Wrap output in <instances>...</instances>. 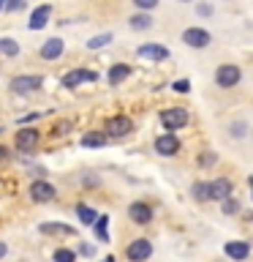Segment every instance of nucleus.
<instances>
[{
    "mask_svg": "<svg viewBox=\"0 0 253 262\" xmlns=\"http://www.w3.org/2000/svg\"><path fill=\"white\" fill-rule=\"evenodd\" d=\"M3 8H6V0H0V11H3Z\"/></svg>",
    "mask_w": 253,
    "mask_h": 262,
    "instance_id": "nucleus-36",
    "label": "nucleus"
},
{
    "mask_svg": "<svg viewBox=\"0 0 253 262\" xmlns=\"http://www.w3.org/2000/svg\"><path fill=\"white\" fill-rule=\"evenodd\" d=\"M0 55H6V57L19 55V44L14 38H0Z\"/></svg>",
    "mask_w": 253,
    "mask_h": 262,
    "instance_id": "nucleus-22",
    "label": "nucleus"
},
{
    "mask_svg": "<svg viewBox=\"0 0 253 262\" xmlns=\"http://www.w3.org/2000/svg\"><path fill=\"white\" fill-rule=\"evenodd\" d=\"M63 49H65L63 38H49V41H44V47H41V57H44V60H57V57L63 55Z\"/></svg>",
    "mask_w": 253,
    "mask_h": 262,
    "instance_id": "nucleus-13",
    "label": "nucleus"
},
{
    "mask_svg": "<svg viewBox=\"0 0 253 262\" xmlns=\"http://www.w3.org/2000/svg\"><path fill=\"white\" fill-rule=\"evenodd\" d=\"M24 0H6V11H22Z\"/></svg>",
    "mask_w": 253,
    "mask_h": 262,
    "instance_id": "nucleus-28",
    "label": "nucleus"
},
{
    "mask_svg": "<svg viewBox=\"0 0 253 262\" xmlns=\"http://www.w3.org/2000/svg\"><path fill=\"white\" fill-rule=\"evenodd\" d=\"M191 191H193V196L199 202H210L212 200V188H210V183H204V180H196Z\"/></svg>",
    "mask_w": 253,
    "mask_h": 262,
    "instance_id": "nucleus-19",
    "label": "nucleus"
},
{
    "mask_svg": "<svg viewBox=\"0 0 253 262\" xmlns=\"http://www.w3.org/2000/svg\"><path fill=\"white\" fill-rule=\"evenodd\" d=\"M65 128H68V123H57V126H55V134H57V137L65 134Z\"/></svg>",
    "mask_w": 253,
    "mask_h": 262,
    "instance_id": "nucleus-33",
    "label": "nucleus"
},
{
    "mask_svg": "<svg viewBox=\"0 0 253 262\" xmlns=\"http://www.w3.org/2000/svg\"><path fill=\"white\" fill-rule=\"evenodd\" d=\"M125 254H128L131 262H144V259H150L153 246H150V241H147V237H136V241L125 249Z\"/></svg>",
    "mask_w": 253,
    "mask_h": 262,
    "instance_id": "nucleus-3",
    "label": "nucleus"
},
{
    "mask_svg": "<svg viewBox=\"0 0 253 262\" xmlns=\"http://www.w3.org/2000/svg\"><path fill=\"white\" fill-rule=\"evenodd\" d=\"M248 254H250V246L245 241H229L226 243V257L242 262V259H248Z\"/></svg>",
    "mask_w": 253,
    "mask_h": 262,
    "instance_id": "nucleus-14",
    "label": "nucleus"
},
{
    "mask_svg": "<svg viewBox=\"0 0 253 262\" xmlns=\"http://www.w3.org/2000/svg\"><path fill=\"white\" fill-rule=\"evenodd\" d=\"M128 216L136 221V224H150V219H153V208L150 205H144V202H134L128 208Z\"/></svg>",
    "mask_w": 253,
    "mask_h": 262,
    "instance_id": "nucleus-12",
    "label": "nucleus"
},
{
    "mask_svg": "<svg viewBox=\"0 0 253 262\" xmlns=\"http://www.w3.org/2000/svg\"><path fill=\"white\" fill-rule=\"evenodd\" d=\"M183 44L193 47V49H204V47L210 44V33L201 30V28H188L183 33Z\"/></svg>",
    "mask_w": 253,
    "mask_h": 262,
    "instance_id": "nucleus-6",
    "label": "nucleus"
},
{
    "mask_svg": "<svg viewBox=\"0 0 253 262\" xmlns=\"http://www.w3.org/2000/svg\"><path fill=\"white\" fill-rule=\"evenodd\" d=\"M0 134H3V128H0Z\"/></svg>",
    "mask_w": 253,
    "mask_h": 262,
    "instance_id": "nucleus-40",
    "label": "nucleus"
},
{
    "mask_svg": "<svg viewBox=\"0 0 253 262\" xmlns=\"http://www.w3.org/2000/svg\"><path fill=\"white\" fill-rule=\"evenodd\" d=\"M199 164H201V167H210V164H215V153H204V156H199Z\"/></svg>",
    "mask_w": 253,
    "mask_h": 262,
    "instance_id": "nucleus-31",
    "label": "nucleus"
},
{
    "mask_svg": "<svg viewBox=\"0 0 253 262\" xmlns=\"http://www.w3.org/2000/svg\"><path fill=\"white\" fill-rule=\"evenodd\" d=\"M77 216L82 219V224H87V227H93L95 221H98V213L93 208H87V205H79L77 208Z\"/></svg>",
    "mask_w": 253,
    "mask_h": 262,
    "instance_id": "nucleus-20",
    "label": "nucleus"
},
{
    "mask_svg": "<svg viewBox=\"0 0 253 262\" xmlns=\"http://www.w3.org/2000/svg\"><path fill=\"white\" fill-rule=\"evenodd\" d=\"M49 14H52V6H38L36 11H33V16H30L28 28H30V30H41V28L49 22Z\"/></svg>",
    "mask_w": 253,
    "mask_h": 262,
    "instance_id": "nucleus-15",
    "label": "nucleus"
},
{
    "mask_svg": "<svg viewBox=\"0 0 253 262\" xmlns=\"http://www.w3.org/2000/svg\"><path fill=\"white\" fill-rule=\"evenodd\" d=\"M6 251H8V246H6L3 241H0V259H3V257H6Z\"/></svg>",
    "mask_w": 253,
    "mask_h": 262,
    "instance_id": "nucleus-34",
    "label": "nucleus"
},
{
    "mask_svg": "<svg viewBox=\"0 0 253 262\" xmlns=\"http://www.w3.org/2000/svg\"><path fill=\"white\" fill-rule=\"evenodd\" d=\"M136 8H142V11H150V8L158 6V0H134Z\"/></svg>",
    "mask_w": 253,
    "mask_h": 262,
    "instance_id": "nucleus-29",
    "label": "nucleus"
},
{
    "mask_svg": "<svg viewBox=\"0 0 253 262\" xmlns=\"http://www.w3.org/2000/svg\"><path fill=\"white\" fill-rule=\"evenodd\" d=\"M38 232L41 235H73V227H68V224H41Z\"/></svg>",
    "mask_w": 253,
    "mask_h": 262,
    "instance_id": "nucleus-18",
    "label": "nucleus"
},
{
    "mask_svg": "<svg viewBox=\"0 0 253 262\" xmlns=\"http://www.w3.org/2000/svg\"><path fill=\"white\" fill-rule=\"evenodd\" d=\"M112 41V33H104V36H95V38H90L87 41V47L90 49H101V47H106Z\"/></svg>",
    "mask_w": 253,
    "mask_h": 262,
    "instance_id": "nucleus-26",
    "label": "nucleus"
},
{
    "mask_svg": "<svg viewBox=\"0 0 253 262\" xmlns=\"http://www.w3.org/2000/svg\"><path fill=\"white\" fill-rule=\"evenodd\" d=\"M210 188H212V200H218V202H223V200H229V196H232V183H229L226 178L212 180Z\"/></svg>",
    "mask_w": 253,
    "mask_h": 262,
    "instance_id": "nucleus-16",
    "label": "nucleus"
},
{
    "mask_svg": "<svg viewBox=\"0 0 253 262\" xmlns=\"http://www.w3.org/2000/svg\"><path fill=\"white\" fill-rule=\"evenodd\" d=\"M106 131H109V137H125L134 131V123H131V118H125V115H117V118H112L106 123Z\"/></svg>",
    "mask_w": 253,
    "mask_h": 262,
    "instance_id": "nucleus-8",
    "label": "nucleus"
},
{
    "mask_svg": "<svg viewBox=\"0 0 253 262\" xmlns=\"http://www.w3.org/2000/svg\"><path fill=\"white\" fill-rule=\"evenodd\" d=\"M95 79H98L95 71L73 69V71H68V74L63 77V88H77V85H82V82H95Z\"/></svg>",
    "mask_w": 253,
    "mask_h": 262,
    "instance_id": "nucleus-7",
    "label": "nucleus"
},
{
    "mask_svg": "<svg viewBox=\"0 0 253 262\" xmlns=\"http://www.w3.org/2000/svg\"><path fill=\"white\" fill-rule=\"evenodd\" d=\"M171 88H174L177 93H188V90H191V82H188V79H177Z\"/></svg>",
    "mask_w": 253,
    "mask_h": 262,
    "instance_id": "nucleus-30",
    "label": "nucleus"
},
{
    "mask_svg": "<svg viewBox=\"0 0 253 262\" xmlns=\"http://www.w3.org/2000/svg\"><path fill=\"white\" fill-rule=\"evenodd\" d=\"M38 139H41V134H38V128H19L16 131V137H14V145H16V150H33V147L38 145Z\"/></svg>",
    "mask_w": 253,
    "mask_h": 262,
    "instance_id": "nucleus-4",
    "label": "nucleus"
},
{
    "mask_svg": "<svg viewBox=\"0 0 253 262\" xmlns=\"http://www.w3.org/2000/svg\"><path fill=\"white\" fill-rule=\"evenodd\" d=\"M139 57H144V60H166L169 57V49L163 44H142L136 49Z\"/></svg>",
    "mask_w": 253,
    "mask_h": 262,
    "instance_id": "nucleus-10",
    "label": "nucleus"
},
{
    "mask_svg": "<svg viewBox=\"0 0 253 262\" xmlns=\"http://www.w3.org/2000/svg\"><path fill=\"white\" fill-rule=\"evenodd\" d=\"M240 69L232 63H226V66H218V71H215V82H218V88H234L237 82H240Z\"/></svg>",
    "mask_w": 253,
    "mask_h": 262,
    "instance_id": "nucleus-2",
    "label": "nucleus"
},
{
    "mask_svg": "<svg viewBox=\"0 0 253 262\" xmlns=\"http://www.w3.org/2000/svg\"><path fill=\"white\" fill-rule=\"evenodd\" d=\"M104 262H114V257H106V259H104Z\"/></svg>",
    "mask_w": 253,
    "mask_h": 262,
    "instance_id": "nucleus-37",
    "label": "nucleus"
},
{
    "mask_svg": "<svg viewBox=\"0 0 253 262\" xmlns=\"http://www.w3.org/2000/svg\"><path fill=\"white\" fill-rule=\"evenodd\" d=\"M106 224H109V216H98V221H95V235L101 237V241H109V235H106Z\"/></svg>",
    "mask_w": 253,
    "mask_h": 262,
    "instance_id": "nucleus-25",
    "label": "nucleus"
},
{
    "mask_svg": "<svg viewBox=\"0 0 253 262\" xmlns=\"http://www.w3.org/2000/svg\"><path fill=\"white\" fill-rule=\"evenodd\" d=\"M55 186L52 183H46V180H36V183L30 186V196L36 202H52L55 200Z\"/></svg>",
    "mask_w": 253,
    "mask_h": 262,
    "instance_id": "nucleus-9",
    "label": "nucleus"
},
{
    "mask_svg": "<svg viewBox=\"0 0 253 262\" xmlns=\"http://www.w3.org/2000/svg\"><path fill=\"white\" fill-rule=\"evenodd\" d=\"M128 74H131V66H125V63L112 66V69H109V85H120V82L125 79Z\"/></svg>",
    "mask_w": 253,
    "mask_h": 262,
    "instance_id": "nucleus-17",
    "label": "nucleus"
},
{
    "mask_svg": "<svg viewBox=\"0 0 253 262\" xmlns=\"http://www.w3.org/2000/svg\"><path fill=\"white\" fill-rule=\"evenodd\" d=\"M6 156H8V150H6V147H0V159H6Z\"/></svg>",
    "mask_w": 253,
    "mask_h": 262,
    "instance_id": "nucleus-35",
    "label": "nucleus"
},
{
    "mask_svg": "<svg viewBox=\"0 0 253 262\" xmlns=\"http://www.w3.org/2000/svg\"><path fill=\"white\" fill-rule=\"evenodd\" d=\"M82 145L85 147H101V145H106V137L104 134H85L82 137Z\"/></svg>",
    "mask_w": 253,
    "mask_h": 262,
    "instance_id": "nucleus-23",
    "label": "nucleus"
},
{
    "mask_svg": "<svg viewBox=\"0 0 253 262\" xmlns=\"http://www.w3.org/2000/svg\"><path fill=\"white\" fill-rule=\"evenodd\" d=\"M161 123L169 131H180L188 123V110H183V106H169V110L161 112Z\"/></svg>",
    "mask_w": 253,
    "mask_h": 262,
    "instance_id": "nucleus-1",
    "label": "nucleus"
},
{
    "mask_svg": "<svg viewBox=\"0 0 253 262\" xmlns=\"http://www.w3.org/2000/svg\"><path fill=\"white\" fill-rule=\"evenodd\" d=\"M240 210V202L237 200H232V196H229V200H223V213H229V216H232V213H237Z\"/></svg>",
    "mask_w": 253,
    "mask_h": 262,
    "instance_id": "nucleus-27",
    "label": "nucleus"
},
{
    "mask_svg": "<svg viewBox=\"0 0 253 262\" xmlns=\"http://www.w3.org/2000/svg\"><path fill=\"white\" fill-rule=\"evenodd\" d=\"M131 28H134V30H147V28H153L150 14H134V16H131Z\"/></svg>",
    "mask_w": 253,
    "mask_h": 262,
    "instance_id": "nucleus-21",
    "label": "nucleus"
},
{
    "mask_svg": "<svg viewBox=\"0 0 253 262\" xmlns=\"http://www.w3.org/2000/svg\"><path fill=\"white\" fill-rule=\"evenodd\" d=\"M250 188H253V178H250Z\"/></svg>",
    "mask_w": 253,
    "mask_h": 262,
    "instance_id": "nucleus-38",
    "label": "nucleus"
},
{
    "mask_svg": "<svg viewBox=\"0 0 253 262\" xmlns=\"http://www.w3.org/2000/svg\"><path fill=\"white\" fill-rule=\"evenodd\" d=\"M52 259L55 262H77V254H73L71 249H57Z\"/></svg>",
    "mask_w": 253,
    "mask_h": 262,
    "instance_id": "nucleus-24",
    "label": "nucleus"
},
{
    "mask_svg": "<svg viewBox=\"0 0 253 262\" xmlns=\"http://www.w3.org/2000/svg\"><path fill=\"white\" fill-rule=\"evenodd\" d=\"M155 150H158L161 156H174L180 150V139L171 134V131L169 134H161L158 139H155Z\"/></svg>",
    "mask_w": 253,
    "mask_h": 262,
    "instance_id": "nucleus-11",
    "label": "nucleus"
},
{
    "mask_svg": "<svg viewBox=\"0 0 253 262\" xmlns=\"http://www.w3.org/2000/svg\"><path fill=\"white\" fill-rule=\"evenodd\" d=\"M41 79L38 74H24V77H14L11 79V90L14 93H33V90L41 88Z\"/></svg>",
    "mask_w": 253,
    "mask_h": 262,
    "instance_id": "nucleus-5",
    "label": "nucleus"
},
{
    "mask_svg": "<svg viewBox=\"0 0 253 262\" xmlns=\"http://www.w3.org/2000/svg\"><path fill=\"white\" fill-rule=\"evenodd\" d=\"M183 3H191V0H183Z\"/></svg>",
    "mask_w": 253,
    "mask_h": 262,
    "instance_id": "nucleus-39",
    "label": "nucleus"
},
{
    "mask_svg": "<svg viewBox=\"0 0 253 262\" xmlns=\"http://www.w3.org/2000/svg\"><path fill=\"white\" fill-rule=\"evenodd\" d=\"M245 134V131H242V123H234V126H232V137H242Z\"/></svg>",
    "mask_w": 253,
    "mask_h": 262,
    "instance_id": "nucleus-32",
    "label": "nucleus"
}]
</instances>
